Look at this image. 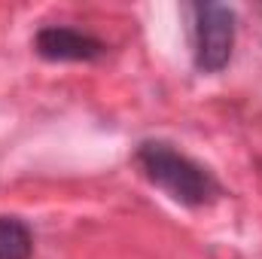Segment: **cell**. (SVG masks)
Wrapping results in <instances>:
<instances>
[{
	"label": "cell",
	"instance_id": "7a4b0ae2",
	"mask_svg": "<svg viewBox=\"0 0 262 259\" xmlns=\"http://www.w3.org/2000/svg\"><path fill=\"white\" fill-rule=\"evenodd\" d=\"M195 67L216 73L235 49V9L223 3H198L195 9Z\"/></svg>",
	"mask_w": 262,
	"mask_h": 259
},
{
	"label": "cell",
	"instance_id": "3957f363",
	"mask_svg": "<svg viewBox=\"0 0 262 259\" xmlns=\"http://www.w3.org/2000/svg\"><path fill=\"white\" fill-rule=\"evenodd\" d=\"M34 49L37 55H43L46 61H95L107 52V46L70 25H46L37 31L34 37Z\"/></svg>",
	"mask_w": 262,
	"mask_h": 259
},
{
	"label": "cell",
	"instance_id": "6da1fadb",
	"mask_svg": "<svg viewBox=\"0 0 262 259\" xmlns=\"http://www.w3.org/2000/svg\"><path fill=\"white\" fill-rule=\"evenodd\" d=\"M134 162L140 165L143 177L152 186H159L162 192H168L174 201H180L186 207H201L220 195V186L210 177V171L201 168L198 162H192L189 156H183L180 149H174L165 140L140 143Z\"/></svg>",
	"mask_w": 262,
	"mask_h": 259
},
{
	"label": "cell",
	"instance_id": "277c9868",
	"mask_svg": "<svg viewBox=\"0 0 262 259\" xmlns=\"http://www.w3.org/2000/svg\"><path fill=\"white\" fill-rule=\"evenodd\" d=\"M34 235L18 217H0V259H31Z\"/></svg>",
	"mask_w": 262,
	"mask_h": 259
}]
</instances>
